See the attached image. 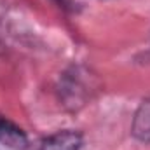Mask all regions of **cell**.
Listing matches in <instances>:
<instances>
[{
    "label": "cell",
    "mask_w": 150,
    "mask_h": 150,
    "mask_svg": "<svg viewBox=\"0 0 150 150\" xmlns=\"http://www.w3.org/2000/svg\"><path fill=\"white\" fill-rule=\"evenodd\" d=\"M131 134L142 143H150V98L143 100L133 115Z\"/></svg>",
    "instance_id": "cell-4"
},
{
    "label": "cell",
    "mask_w": 150,
    "mask_h": 150,
    "mask_svg": "<svg viewBox=\"0 0 150 150\" xmlns=\"http://www.w3.org/2000/svg\"><path fill=\"white\" fill-rule=\"evenodd\" d=\"M0 150H28L26 133L5 117H0Z\"/></svg>",
    "instance_id": "cell-2"
},
{
    "label": "cell",
    "mask_w": 150,
    "mask_h": 150,
    "mask_svg": "<svg viewBox=\"0 0 150 150\" xmlns=\"http://www.w3.org/2000/svg\"><path fill=\"white\" fill-rule=\"evenodd\" d=\"M82 145H84L82 133L75 129H61L47 136L42 142L40 150H80Z\"/></svg>",
    "instance_id": "cell-3"
},
{
    "label": "cell",
    "mask_w": 150,
    "mask_h": 150,
    "mask_svg": "<svg viewBox=\"0 0 150 150\" xmlns=\"http://www.w3.org/2000/svg\"><path fill=\"white\" fill-rule=\"evenodd\" d=\"M98 80L89 70L82 67H72L59 80V98L70 110L84 107L98 91Z\"/></svg>",
    "instance_id": "cell-1"
}]
</instances>
